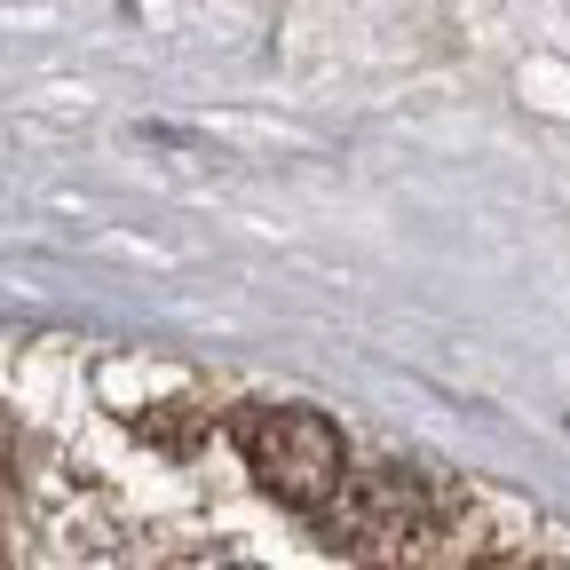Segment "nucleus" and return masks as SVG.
<instances>
[{
	"label": "nucleus",
	"instance_id": "f257e3e1",
	"mask_svg": "<svg viewBox=\"0 0 570 570\" xmlns=\"http://www.w3.org/2000/svg\"><path fill=\"white\" fill-rule=\"evenodd\" d=\"M238 444H246L254 475L277 499H294V508H317V499L341 491V436H333L325 412H294V404L285 412H246Z\"/></svg>",
	"mask_w": 570,
	"mask_h": 570
},
{
	"label": "nucleus",
	"instance_id": "f03ea898",
	"mask_svg": "<svg viewBox=\"0 0 570 570\" xmlns=\"http://www.w3.org/2000/svg\"><path fill=\"white\" fill-rule=\"evenodd\" d=\"M206 570H246V562H206Z\"/></svg>",
	"mask_w": 570,
	"mask_h": 570
}]
</instances>
